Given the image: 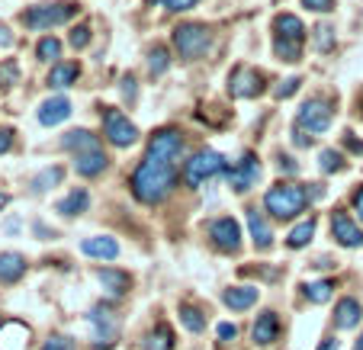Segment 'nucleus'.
<instances>
[{
    "instance_id": "f257e3e1",
    "label": "nucleus",
    "mask_w": 363,
    "mask_h": 350,
    "mask_svg": "<svg viewBox=\"0 0 363 350\" xmlns=\"http://www.w3.org/2000/svg\"><path fill=\"white\" fill-rule=\"evenodd\" d=\"M174 177H177V161H167L161 154H145V161L132 174V193L138 203H161L167 193L174 190Z\"/></svg>"
},
{
    "instance_id": "f03ea898",
    "label": "nucleus",
    "mask_w": 363,
    "mask_h": 350,
    "mask_svg": "<svg viewBox=\"0 0 363 350\" xmlns=\"http://www.w3.org/2000/svg\"><path fill=\"white\" fill-rule=\"evenodd\" d=\"M306 203H308V193L293 184H277V186H270L267 196H264L267 213L277 215V219H296V215L306 209Z\"/></svg>"
},
{
    "instance_id": "7ed1b4c3",
    "label": "nucleus",
    "mask_w": 363,
    "mask_h": 350,
    "mask_svg": "<svg viewBox=\"0 0 363 350\" xmlns=\"http://www.w3.org/2000/svg\"><path fill=\"white\" fill-rule=\"evenodd\" d=\"M74 13H77V4L62 0V4H42V7L26 10V13H23V23H26L29 29H52V26L68 23Z\"/></svg>"
},
{
    "instance_id": "20e7f679",
    "label": "nucleus",
    "mask_w": 363,
    "mask_h": 350,
    "mask_svg": "<svg viewBox=\"0 0 363 350\" xmlns=\"http://www.w3.org/2000/svg\"><path fill=\"white\" fill-rule=\"evenodd\" d=\"M209 42H213V35H209V29L206 26H199V23H184V26L174 29V48L180 52V58L206 55Z\"/></svg>"
},
{
    "instance_id": "39448f33",
    "label": "nucleus",
    "mask_w": 363,
    "mask_h": 350,
    "mask_svg": "<svg viewBox=\"0 0 363 350\" xmlns=\"http://www.w3.org/2000/svg\"><path fill=\"white\" fill-rule=\"evenodd\" d=\"M219 171H225V161H222L219 152H199V154H193V158L186 161L184 180L190 186H199V184H206L209 177H216Z\"/></svg>"
},
{
    "instance_id": "423d86ee",
    "label": "nucleus",
    "mask_w": 363,
    "mask_h": 350,
    "mask_svg": "<svg viewBox=\"0 0 363 350\" xmlns=\"http://www.w3.org/2000/svg\"><path fill=\"white\" fill-rule=\"evenodd\" d=\"M103 132H106V138H110L116 148H129V145H135V138H138L135 123H129V116H123V113L113 110V106L103 110Z\"/></svg>"
},
{
    "instance_id": "0eeeda50",
    "label": "nucleus",
    "mask_w": 363,
    "mask_h": 350,
    "mask_svg": "<svg viewBox=\"0 0 363 350\" xmlns=\"http://www.w3.org/2000/svg\"><path fill=\"white\" fill-rule=\"evenodd\" d=\"M331 125V103L328 100H308V103L299 106V116H296V129L302 132H325Z\"/></svg>"
},
{
    "instance_id": "6e6552de",
    "label": "nucleus",
    "mask_w": 363,
    "mask_h": 350,
    "mask_svg": "<svg viewBox=\"0 0 363 350\" xmlns=\"http://www.w3.org/2000/svg\"><path fill=\"white\" fill-rule=\"evenodd\" d=\"M87 322H90V331H94L96 347H110V344L116 341L119 322H116V315H113L110 309H103V305H94V309H90V315H87Z\"/></svg>"
},
{
    "instance_id": "1a4fd4ad",
    "label": "nucleus",
    "mask_w": 363,
    "mask_h": 350,
    "mask_svg": "<svg viewBox=\"0 0 363 350\" xmlns=\"http://www.w3.org/2000/svg\"><path fill=\"white\" fill-rule=\"evenodd\" d=\"M257 177H261V161L247 152L245 158H241L238 164L228 171V186H232V190H238V193H245V190H251V186L257 184Z\"/></svg>"
},
{
    "instance_id": "9d476101",
    "label": "nucleus",
    "mask_w": 363,
    "mask_h": 350,
    "mask_svg": "<svg viewBox=\"0 0 363 350\" xmlns=\"http://www.w3.org/2000/svg\"><path fill=\"white\" fill-rule=\"evenodd\" d=\"M148 152L151 154H161V158H167V161H180L184 138H180L177 129H161V132H155V135H151Z\"/></svg>"
},
{
    "instance_id": "9b49d317",
    "label": "nucleus",
    "mask_w": 363,
    "mask_h": 350,
    "mask_svg": "<svg viewBox=\"0 0 363 350\" xmlns=\"http://www.w3.org/2000/svg\"><path fill=\"white\" fill-rule=\"evenodd\" d=\"M228 90H232V96H241V100L257 96L264 90V77L254 68H235V74L228 77Z\"/></svg>"
},
{
    "instance_id": "f8f14e48",
    "label": "nucleus",
    "mask_w": 363,
    "mask_h": 350,
    "mask_svg": "<svg viewBox=\"0 0 363 350\" xmlns=\"http://www.w3.org/2000/svg\"><path fill=\"white\" fill-rule=\"evenodd\" d=\"M209 235H213L219 251H238L241 247V228H238V222L228 219V215L225 219H216L213 225H209Z\"/></svg>"
},
{
    "instance_id": "ddd939ff",
    "label": "nucleus",
    "mask_w": 363,
    "mask_h": 350,
    "mask_svg": "<svg viewBox=\"0 0 363 350\" xmlns=\"http://www.w3.org/2000/svg\"><path fill=\"white\" fill-rule=\"evenodd\" d=\"M331 235H335V241L341 247H360L363 244L360 225H354V219H350L347 213H335V215H331Z\"/></svg>"
},
{
    "instance_id": "4468645a",
    "label": "nucleus",
    "mask_w": 363,
    "mask_h": 350,
    "mask_svg": "<svg viewBox=\"0 0 363 350\" xmlns=\"http://www.w3.org/2000/svg\"><path fill=\"white\" fill-rule=\"evenodd\" d=\"M29 328L20 322L0 324V350H26L29 347Z\"/></svg>"
},
{
    "instance_id": "2eb2a0df",
    "label": "nucleus",
    "mask_w": 363,
    "mask_h": 350,
    "mask_svg": "<svg viewBox=\"0 0 363 350\" xmlns=\"http://www.w3.org/2000/svg\"><path fill=\"white\" fill-rule=\"evenodd\" d=\"M96 283L103 286V293L110 295V299H119V295H125V289H129V273H123V270H96Z\"/></svg>"
},
{
    "instance_id": "dca6fc26",
    "label": "nucleus",
    "mask_w": 363,
    "mask_h": 350,
    "mask_svg": "<svg viewBox=\"0 0 363 350\" xmlns=\"http://www.w3.org/2000/svg\"><path fill=\"white\" fill-rule=\"evenodd\" d=\"M68 116H71V103L65 100V96H52V100H45V103L39 106V123L42 125H58Z\"/></svg>"
},
{
    "instance_id": "f3484780",
    "label": "nucleus",
    "mask_w": 363,
    "mask_h": 350,
    "mask_svg": "<svg viewBox=\"0 0 363 350\" xmlns=\"http://www.w3.org/2000/svg\"><path fill=\"white\" fill-rule=\"evenodd\" d=\"M257 295H261V289L257 286H232V289H225L222 303H225L228 309H235V312H245V309H251V305L257 303Z\"/></svg>"
},
{
    "instance_id": "a211bd4d",
    "label": "nucleus",
    "mask_w": 363,
    "mask_h": 350,
    "mask_svg": "<svg viewBox=\"0 0 363 350\" xmlns=\"http://www.w3.org/2000/svg\"><path fill=\"white\" fill-rule=\"evenodd\" d=\"M277 334H280V318H277V312H264V315H257V322H254V344H274Z\"/></svg>"
},
{
    "instance_id": "6ab92c4d",
    "label": "nucleus",
    "mask_w": 363,
    "mask_h": 350,
    "mask_svg": "<svg viewBox=\"0 0 363 350\" xmlns=\"http://www.w3.org/2000/svg\"><path fill=\"white\" fill-rule=\"evenodd\" d=\"M74 171L81 177H96V174L106 171V154L96 148V152H84V154H74Z\"/></svg>"
},
{
    "instance_id": "aec40b11",
    "label": "nucleus",
    "mask_w": 363,
    "mask_h": 350,
    "mask_svg": "<svg viewBox=\"0 0 363 350\" xmlns=\"http://www.w3.org/2000/svg\"><path fill=\"white\" fill-rule=\"evenodd\" d=\"M247 228H251V238H254V244L261 247V251L274 247V232H270V225L261 219L257 209H247Z\"/></svg>"
},
{
    "instance_id": "412c9836",
    "label": "nucleus",
    "mask_w": 363,
    "mask_h": 350,
    "mask_svg": "<svg viewBox=\"0 0 363 350\" xmlns=\"http://www.w3.org/2000/svg\"><path fill=\"white\" fill-rule=\"evenodd\" d=\"M81 251L87 257H100V261H116L119 257V244L113 238H87L81 244Z\"/></svg>"
},
{
    "instance_id": "4be33fe9",
    "label": "nucleus",
    "mask_w": 363,
    "mask_h": 350,
    "mask_svg": "<svg viewBox=\"0 0 363 350\" xmlns=\"http://www.w3.org/2000/svg\"><path fill=\"white\" fill-rule=\"evenodd\" d=\"M23 273H26V257L16 251L0 254V283H16Z\"/></svg>"
},
{
    "instance_id": "5701e85b",
    "label": "nucleus",
    "mask_w": 363,
    "mask_h": 350,
    "mask_svg": "<svg viewBox=\"0 0 363 350\" xmlns=\"http://www.w3.org/2000/svg\"><path fill=\"white\" fill-rule=\"evenodd\" d=\"M274 29H277V39H286V42H302L306 39V26H302V20L299 16H293V13L277 16Z\"/></svg>"
},
{
    "instance_id": "b1692460",
    "label": "nucleus",
    "mask_w": 363,
    "mask_h": 350,
    "mask_svg": "<svg viewBox=\"0 0 363 350\" xmlns=\"http://www.w3.org/2000/svg\"><path fill=\"white\" fill-rule=\"evenodd\" d=\"M360 315H363V309H360V303L357 299H341L337 303V309H335V324L337 328H354L357 322H360Z\"/></svg>"
},
{
    "instance_id": "393cba45",
    "label": "nucleus",
    "mask_w": 363,
    "mask_h": 350,
    "mask_svg": "<svg viewBox=\"0 0 363 350\" xmlns=\"http://www.w3.org/2000/svg\"><path fill=\"white\" fill-rule=\"evenodd\" d=\"M62 145H65V148H68V152H77V154H84V152H96V148H100V142H96V135H90L87 129L68 132V135L62 138Z\"/></svg>"
},
{
    "instance_id": "a878e982",
    "label": "nucleus",
    "mask_w": 363,
    "mask_h": 350,
    "mask_svg": "<svg viewBox=\"0 0 363 350\" xmlns=\"http://www.w3.org/2000/svg\"><path fill=\"white\" fill-rule=\"evenodd\" d=\"M77 74H81V68H77L74 62H68V64H55V68H52V74H48V87L65 90V87H71V84L77 81Z\"/></svg>"
},
{
    "instance_id": "bb28decb",
    "label": "nucleus",
    "mask_w": 363,
    "mask_h": 350,
    "mask_svg": "<svg viewBox=\"0 0 363 350\" xmlns=\"http://www.w3.org/2000/svg\"><path fill=\"white\" fill-rule=\"evenodd\" d=\"M145 350H174V331L167 324H158L145 334Z\"/></svg>"
},
{
    "instance_id": "cd10ccee",
    "label": "nucleus",
    "mask_w": 363,
    "mask_h": 350,
    "mask_svg": "<svg viewBox=\"0 0 363 350\" xmlns=\"http://www.w3.org/2000/svg\"><path fill=\"white\" fill-rule=\"evenodd\" d=\"M87 203H90V196H87V190H71L68 196L62 199V203H58V213L62 215H77V213H84V209H87Z\"/></svg>"
},
{
    "instance_id": "c85d7f7f",
    "label": "nucleus",
    "mask_w": 363,
    "mask_h": 350,
    "mask_svg": "<svg viewBox=\"0 0 363 350\" xmlns=\"http://www.w3.org/2000/svg\"><path fill=\"white\" fill-rule=\"evenodd\" d=\"M312 235H315V219H306V222H299V225L289 232L286 244L289 247H306L308 241H312Z\"/></svg>"
},
{
    "instance_id": "c756f323",
    "label": "nucleus",
    "mask_w": 363,
    "mask_h": 350,
    "mask_svg": "<svg viewBox=\"0 0 363 350\" xmlns=\"http://www.w3.org/2000/svg\"><path fill=\"white\" fill-rule=\"evenodd\" d=\"M62 177H65L62 167H45L39 177H33V190L35 193H45V190H52L55 184H62Z\"/></svg>"
},
{
    "instance_id": "7c9ffc66",
    "label": "nucleus",
    "mask_w": 363,
    "mask_h": 350,
    "mask_svg": "<svg viewBox=\"0 0 363 350\" xmlns=\"http://www.w3.org/2000/svg\"><path fill=\"white\" fill-rule=\"evenodd\" d=\"M331 289H335V283L331 280H318V283H306V299L308 303H328L331 299Z\"/></svg>"
},
{
    "instance_id": "2f4dec72",
    "label": "nucleus",
    "mask_w": 363,
    "mask_h": 350,
    "mask_svg": "<svg viewBox=\"0 0 363 350\" xmlns=\"http://www.w3.org/2000/svg\"><path fill=\"white\" fill-rule=\"evenodd\" d=\"M180 322H184L186 331H193V334H199V331L206 328V318L199 309H193V305H180Z\"/></svg>"
},
{
    "instance_id": "473e14b6",
    "label": "nucleus",
    "mask_w": 363,
    "mask_h": 350,
    "mask_svg": "<svg viewBox=\"0 0 363 350\" xmlns=\"http://www.w3.org/2000/svg\"><path fill=\"white\" fill-rule=\"evenodd\" d=\"M318 167H322L325 174H335V171H344V158L337 152H331V148H325L322 154H318Z\"/></svg>"
},
{
    "instance_id": "72a5a7b5",
    "label": "nucleus",
    "mask_w": 363,
    "mask_h": 350,
    "mask_svg": "<svg viewBox=\"0 0 363 350\" xmlns=\"http://www.w3.org/2000/svg\"><path fill=\"white\" fill-rule=\"evenodd\" d=\"M35 55H39L42 62H52V58L62 55V42L58 39H42L39 45H35Z\"/></svg>"
},
{
    "instance_id": "f704fd0d",
    "label": "nucleus",
    "mask_w": 363,
    "mask_h": 350,
    "mask_svg": "<svg viewBox=\"0 0 363 350\" xmlns=\"http://www.w3.org/2000/svg\"><path fill=\"white\" fill-rule=\"evenodd\" d=\"M167 64H171V58H167V48H155V52H151V58H148L151 74H164Z\"/></svg>"
},
{
    "instance_id": "c9c22d12",
    "label": "nucleus",
    "mask_w": 363,
    "mask_h": 350,
    "mask_svg": "<svg viewBox=\"0 0 363 350\" xmlns=\"http://www.w3.org/2000/svg\"><path fill=\"white\" fill-rule=\"evenodd\" d=\"M315 45H318V52H328V48L335 45V29L322 23V26L315 29Z\"/></svg>"
},
{
    "instance_id": "e433bc0d",
    "label": "nucleus",
    "mask_w": 363,
    "mask_h": 350,
    "mask_svg": "<svg viewBox=\"0 0 363 350\" xmlns=\"http://www.w3.org/2000/svg\"><path fill=\"white\" fill-rule=\"evenodd\" d=\"M299 87H302V77H286V81L274 90V96H277V100H286V96H293Z\"/></svg>"
},
{
    "instance_id": "4c0bfd02",
    "label": "nucleus",
    "mask_w": 363,
    "mask_h": 350,
    "mask_svg": "<svg viewBox=\"0 0 363 350\" xmlns=\"http://www.w3.org/2000/svg\"><path fill=\"white\" fill-rule=\"evenodd\" d=\"M42 350H77V344L71 341V337L55 334V337H48V341H45V347H42Z\"/></svg>"
},
{
    "instance_id": "58836bf2",
    "label": "nucleus",
    "mask_w": 363,
    "mask_h": 350,
    "mask_svg": "<svg viewBox=\"0 0 363 350\" xmlns=\"http://www.w3.org/2000/svg\"><path fill=\"white\" fill-rule=\"evenodd\" d=\"M16 77H20V68H16L13 62H7L4 68H0V87H10V84H16Z\"/></svg>"
},
{
    "instance_id": "ea45409f",
    "label": "nucleus",
    "mask_w": 363,
    "mask_h": 350,
    "mask_svg": "<svg viewBox=\"0 0 363 350\" xmlns=\"http://www.w3.org/2000/svg\"><path fill=\"white\" fill-rule=\"evenodd\" d=\"M87 42H90V29L87 26H77L74 33H71V45H74V48H84Z\"/></svg>"
},
{
    "instance_id": "a19ab883",
    "label": "nucleus",
    "mask_w": 363,
    "mask_h": 350,
    "mask_svg": "<svg viewBox=\"0 0 363 350\" xmlns=\"http://www.w3.org/2000/svg\"><path fill=\"white\" fill-rule=\"evenodd\" d=\"M308 10H315V13H328V10H335V0H302Z\"/></svg>"
},
{
    "instance_id": "79ce46f5",
    "label": "nucleus",
    "mask_w": 363,
    "mask_h": 350,
    "mask_svg": "<svg viewBox=\"0 0 363 350\" xmlns=\"http://www.w3.org/2000/svg\"><path fill=\"white\" fill-rule=\"evenodd\" d=\"M235 337H238V328L228 324V322H222L219 324V341H235Z\"/></svg>"
},
{
    "instance_id": "37998d69",
    "label": "nucleus",
    "mask_w": 363,
    "mask_h": 350,
    "mask_svg": "<svg viewBox=\"0 0 363 350\" xmlns=\"http://www.w3.org/2000/svg\"><path fill=\"white\" fill-rule=\"evenodd\" d=\"M10 145H13V132H10V129H0V154L7 152Z\"/></svg>"
},
{
    "instance_id": "c03bdc74",
    "label": "nucleus",
    "mask_w": 363,
    "mask_h": 350,
    "mask_svg": "<svg viewBox=\"0 0 363 350\" xmlns=\"http://www.w3.org/2000/svg\"><path fill=\"white\" fill-rule=\"evenodd\" d=\"M193 4H196V0H167V7L177 10V13H180V10H190Z\"/></svg>"
},
{
    "instance_id": "a18cd8bd",
    "label": "nucleus",
    "mask_w": 363,
    "mask_h": 350,
    "mask_svg": "<svg viewBox=\"0 0 363 350\" xmlns=\"http://www.w3.org/2000/svg\"><path fill=\"white\" fill-rule=\"evenodd\" d=\"M280 171H286V174H299V167L293 164V158H280Z\"/></svg>"
},
{
    "instance_id": "49530a36",
    "label": "nucleus",
    "mask_w": 363,
    "mask_h": 350,
    "mask_svg": "<svg viewBox=\"0 0 363 350\" xmlns=\"http://www.w3.org/2000/svg\"><path fill=\"white\" fill-rule=\"evenodd\" d=\"M123 84H125V87H123V94H125V96H129V100H132V96H135V81H132V77H125Z\"/></svg>"
},
{
    "instance_id": "de8ad7c7",
    "label": "nucleus",
    "mask_w": 363,
    "mask_h": 350,
    "mask_svg": "<svg viewBox=\"0 0 363 350\" xmlns=\"http://www.w3.org/2000/svg\"><path fill=\"white\" fill-rule=\"evenodd\" d=\"M354 209L360 213V219H363V190H357V193H354Z\"/></svg>"
},
{
    "instance_id": "09e8293b",
    "label": "nucleus",
    "mask_w": 363,
    "mask_h": 350,
    "mask_svg": "<svg viewBox=\"0 0 363 350\" xmlns=\"http://www.w3.org/2000/svg\"><path fill=\"white\" fill-rule=\"evenodd\" d=\"M0 45H13V35H10V29L0 26Z\"/></svg>"
},
{
    "instance_id": "8fccbe9b",
    "label": "nucleus",
    "mask_w": 363,
    "mask_h": 350,
    "mask_svg": "<svg viewBox=\"0 0 363 350\" xmlns=\"http://www.w3.org/2000/svg\"><path fill=\"white\" fill-rule=\"evenodd\" d=\"M318 350H337V341H335V337H325L322 347H318Z\"/></svg>"
},
{
    "instance_id": "3c124183",
    "label": "nucleus",
    "mask_w": 363,
    "mask_h": 350,
    "mask_svg": "<svg viewBox=\"0 0 363 350\" xmlns=\"http://www.w3.org/2000/svg\"><path fill=\"white\" fill-rule=\"evenodd\" d=\"M347 145L354 148V152H363V142H357V138H350V135H347Z\"/></svg>"
},
{
    "instance_id": "603ef678",
    "label": "nucleus",
    "mask_w": 363,
    "mask_h": 350,
    "mask_svg": "<svg viewBox=\"0 0 363 350\" xmlns=\"http://www.w3.org/2000/svg\"><path fill=\"white\" fill-rule=\"evenodd\" d=\"M7 203H10V199H7V193H0V209L7 206Z\"/></svg>"
},
{
    "instance_id": "864d4df0",
    "label": "nucleus",
    "mask_w": 363,
    "mask_h": 350,
    "mask_svg": "<svg viewBox=\"0 0 363 350\" xmlns=\"http://www.w3.org/2000/svg\"><path fill=\"white\" fill-rule=\"evenodd\" d=\"M354 350H363V334H360V341H357V347Z\"/></svg>"
}]
</instances>
